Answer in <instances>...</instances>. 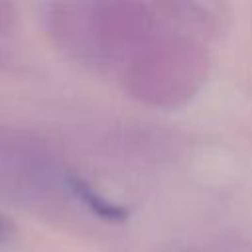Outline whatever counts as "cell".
Instances as JSON below:
<instances>
[{"mask_svg": "<svg viewBox=\"0 0 252 252\" xmlns=\"http://www.w3.org/2000/svg\"><path fill=\"white\" fill-rule=\"evenodd\" d=\"M12 230H14V222H12V219L0 213V244L12 234Z\"/></svg>", "mask_w": 252, "mask_h": 252, "instance_id": "6da1fadb", "label": "cell"}]
</instances>
